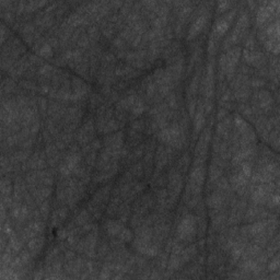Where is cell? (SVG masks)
<instances>
[{
    "label": "cell",
    "mask_w": 280,
    "mask_h": 280,
    "mask_svg": "<svg viewBox=\"0 0 280 280\" xmlns=\"http://www.w3.org/2000/svg\"><path fill=\"white\" fill-rule=\"evenodd\" d=\"M211 138H212L211 127L207 126L202 129V133L200 134L198 141H197L195 146V150H194L195 160L193 162V166H204L209 153Z\"/></svg>",
    "instance_id": "9c48e42d"
},
{
    "label": "cell",
    "mask_w": 280,
    "mask_h": 280,
    "mask_svg": "<svg viewBox=\"0 0 280 280\" xmlns=\"http://www.w3.org/2000/svg\"><path fill=\"white\" fill-rule=\"evenodd\" d=\"M202 103H204V110L207 116V115H209L212 112V110H214V101L209 99H202Z\"/></svg>",
    "instance_id": "7dc6e473"
},
{
    "label": "cell",
    "mask_w": 280,
    "mask_h": 280,
    "mask_svg": "<svg viewBox=\"0 0 280 280\" xmlns=\"http://www.w3.org/2000/svg\"><path fill=\"white\" fill-rule=\"evenodd\" d=\"M191 162H192V159H191V154L188 152H185L183 156H181V158L177 160V163L175 168H177L178 171H180L182 174H185L187 172L188 168L191 166Z\"/></svg>",
    "instance_id": "d590c367"
},
{
    "label": "cell",
    "mask_w": 280,
    "mask_h": 280,
    "mask_svg": "<svg viewBox=\"0 0 280 280\" xmlns=\"http://www.w3.org/2000/svg\"><path fill=\"white\" fill-rule=\"evenodd\" d=\"M229 207L220 209H209L210 217V232L218 233L220 231L228 228L226 219H228Z\"/></svg>",
    "instance_id": "9a60e30c"
},
{
    "label": "cell",
    "mask_w": 280,
    "mask_h": 280,
    "mask_svg": "<svg viewBox=\"0 0 280 280\" xmlns=\"http://www.w3.org/2000/svg\"><path fill=\"white\" fill-rule=\"evenodd\" d=\"M269 263L266 266L267 272L269 273H275V272H278L279 268H280V256H279V253H276L269 258Z\"/></svg>",
    "instance_id": "60d3db41"
},
{
    "label": "cell",
    "mask_w": 280,
    "mask_h": 280,
    "mask_svg": "<svg viewBox=\"0 0 280 280\" xmlns=\"http://www.w3.org/2000/svg\"><path fill=\"white\" fill-rule=\"evenodd\" d=\"M30 193L38 206L40 204H42L43 201H45L50 198L53 193V186H46V185L38 186L35 188V190H33Z\"/></svg>",
    "instance_id": "4316f807"
},
{
    "label": "cell",
    "mask_w": 280,
    "mask_h": 280,
    "mask_svg": "<svg viewBox=\"0 0 280 280\" xmlns=\"http://www.w3.org/2000/svg\"><path fill=\"white\" fill-rule=\"evenodd\" d=\"M197 64L198 65L196 66L195 74L192 77L190 84H188L187 89H186V99L196 98L197 93L199 92V85H200V80H201V76H202L201 60H199Z\"/></svg>",
    "instance_id": "44dd1931"
},
{
    "label": "cell",
    "mask_w": 280,
    "mask_h": 280,
    "mask_svg": "<svg viewBox=\"0 0 280 280\" xmlns=\"http://www.w3.org/2000/svg\"><path fill=\"white\" fill-rule=\"evenodd\" d=\"M232 93L235 101H238L240 103H246L250 100L251 95H252V90H251V86L249 84H246L233 90Z\"/></svg>",
    "instance_id": "f546056e"
},
{
    "label": "cell",
    "mask_w": 280,
    "mask_h": 280,
    "mask_svg": "<svg viewBox=\"0 0 280 280\" xmlns=\"http://www.w3.org/2000/svg\"><path fill=\"white\" fill-rule=\"evenodd\" d=\"M46 230V224L44 220H36L33 219L28 221L23 228L17 232L19 236L22 239L24 243H28V241L35 238L37 235L44 234Z\"/></svg>",
    "instance_id": "7c38bea8"
},
{
    "label": "cell",
    "mask_w": 280,
    "mask_h": 280,
    "mask_svg": "<svg viewBox=\"0 0 280 280\" xmlns=\"http://www.w3.org/2000/svg\"><path fill=\"white\" fill-rule=\"evenodd\" d=\"M128 171L132 173V175L134 176V178H136V180H138V181L141 180V178L144 176L143 166H142L141 161H138L136 163L132 164Z\"/></svg>",
    "instance_id": "f35d334b"
},
{
    "label": "cell",
    "mask_w": 280,
    "mask_h": 280,
    "mask_svg": "<svg viewBox=\"0 0 280 280\" xmlns=\"http://www.w3.org/2000/svg\"><path fill=\"white\" fill-rule=\"evenodd\" d=\"M279 191L277 192H274L272 195H270V197L268 198L267 202H266V205H265V207L266 208H268L269 210H274V209H277L278 208V206H279Z\"/></svg>",
    "instance_id": "b9f144b4"
},
{
    "label": "cell",
    "mask_w": 280,
    "mask_h": 280,
    "mask_svg": "<svg viewBox=\"0 0 280 280\" xmlns=\"http://www.w3.org/2000/svg\"><path fill=\"white\" fill-rule=\"evenodd\" d=\"M37 109L40 112L41 116H47V110H48V101L44 96H37Z\"/></svg>",
    "instance_id": "ee69618b"
},
{
    "label": "cell",
    "mask_w": 280,
    "mask_h": 280,
    "mask_svg": "<svg viewBox=\"0 0 280 280\" xmlns=\"http://www.w3.org/2000/svg\"><path fill=\"white\" fill-rule=\"evenodd\" d=\"M36 53L37 56H40L42 59H51L54 56V48H53L47 42H45L44 44H42L41 46H38L35 51H33Z\"/></svg>",
    "instance_id": "d6a6232c"
},
{
    "label": "cell",
    "mask_w": 280,
    "mask_h": 280,
    "mask_svg": "<svg viewBox=\"0 0 280 280\" xmlns=\"http://www.w3.org/2000/svg\"><path fill=\"white\" fill-rule=\"evenodd\" d=\"M197 236V218L195 214L187 212L178 219L175 230V238L184 244L194 242Z\"/></svg>",
    "instance_id": "277c9868"
},
{
    "label": "cell",
    "mask_w": 280,
    "mask_h": 280,
    "mask_svg": "<svg viewBox=\"0 0 280 280\" xmlns=\"http://www.w3.org/2000/svg\"><path fill=\"white\" fill-rule=\"evenodd\" d=\"M48 163L46 159V154L44 148H37L36 150L32 153V156L28 159L27 162L22 163V173L28 171H35V170H44L47 168Z\"/></svg>",
    "instance_id": "5bb4252c"
},
{
    "label": "cell",
    "mask_w": 280,
    "mask_h": 280,
    "mask_svg": "<svg viewBox=\"0 0 280 280\" xmlns=\"http://www.w3.org/2000/svg\"><path fill=\"white\" fill-rule=\"evenodd\" d=\"M272 214H273V211L266 208L265 206L251 204L246 207L243 221L246 222V224H251V222H254V221L265 220V219H268L269 217L272 216Z\"/></svg>",
    "instance_id": "2e32d148"
},
{
    "label": "cell",
    "mask_w": 280,
    "mask_h": 280,
    "mask_svg": "<svg viewBox=\"0 0 280 280\" xmlns=\"http://www.w3.org/2000/svg\"><path fill=\"white\" fill-rule=\"evenodd\" d=\"M69 216V207L68 206H58L53 211L51 218V228L57 229L60 228V225L64 224L65 220Z\"/></svg>",
    "instance_id": "cb8c5ba5"
},
{
    "label": "cell",
    "mask_w": 280,
    "mask_h": 280,
    "mask_svg": "<svg viewBox=\"0 0 280 280\" xmlns=\"http://www.w3.org/2000/svg\"><path fill=\"white\" fill-rule=\"evenodd\" d=\"M279 180L278 161H269L262 167L254 168L250 181L254 184H268Z\"/></svg>",
    "instance_id": "5b68a950"
},
{
    "label": "cell",
    "mask_w": 280,
    "mask_h": 280,
    "mask_svg": "<svg viewBox=\"0 0 280 280\" xmlns=\"http://www.w3.org/2000/svg\"><path fill=\"white\" fill-rule=\"evenodd\" d=\"M244 64L254 68H262L264 66H267V58L264 53L259 48H254V50H244L242 53Z\"/></svg>",
    "instance_id": "e0dca14e"
},
{
    "label": "cell",
    "mask_w": 280,
    "mask_h": 280,
    "mask_svg": "<svg viewBox=\"0 0 280 280\" xmlns=\"http://www.w3.org/2000/svg\"><path fill=\"white\" fill-rule=\"evenodd\" d=\"M232 117H233V128L238 132L239 135L245 134L253 129V127L251 126L248 120H245L240 114L235 113Z\"/></svg>",
    "instance_id": "f1b7e54d"
},
{
    "label": "cell",
    "mask_w": 280,
    "mask_h": 280,
    "mask_svg": "<svg viewBox=\"0 0 280 280\" xmlns=\"http://www.w3.org/2000/svg\"><path fill=\"white\" fill-rule=\"evenodd\" d=\"M38 210L41 212V216H42V219L46 221L48 219V217L51 215V202L50 200H45L43 201L42 204L38 205Z\"/></svg>",
    "instance_id": "7bdbcfd3"
},
{
    "label": "cell",
    "mask_w": 280,
    "mask_h": 280,
    "mask_svg": "<svg viewBox=\"0 0 280 280\" xmlns=\"http://www.w3.org/2000/svg\"><path fill=\"white\" fill-rule=\"evenodd\" d=\"M113 184H106L99 188L92 196V198L86 205V209L90 212L93 220H100L106 210L111 196H112Z\"/></svg>",
    "instance_id": "7a4b0ae2"
},
{
    "label": "cell",
    "mask_w": 280,
    "mask_h": 280,
    "mask_svg": "<svg viewBox=\"0 0 280 280\" xmlns=\"http://www.w3.org/2000/svg\"><path fill=\"white\" fill-rule=\"evenodd\" d=\"M233 129V117L228 116L224 117V119H221L218 122L216 126V135H218L221 138H224L229 135L231 130Z\"/></svg>",
    "instance_id": "484cf974"
},
{
    "label": "cell",
    "mask_w": 280,
    "mask_h": 280,
    "mask_svg": "<svg viewBox=\"0 0 280 280\" xmlns=\"http://www.w3.org/2000/svg\"><path fill=\"white\" fill-rule=\"evenodd\" d=\"M224 168H221L218 166H215V164L210 163V167H209V181H208V186L212 185L214 183H216L217 181L219 180L221 176H224Z\"/></svg>",
    "instance_id": "e575fe53"
},
{
    "label": "cell",
    "mask_w": 280,
    "mask_h": 280,
    "mask_svg": "<svg viewBox=\"0 0 280 280\" xmlns=\"http://www.w3.org/2000/svg\"><path fill=\"white\" fill-rule=\"evenodd\" d=\"M167 167H168V156L167 147L162 143H159L154 153V171L164 172Z\"/></svg>",
    "instance_id": "7402d4cb"
},
{
    "label": "cell",
    "mask_w": 280,
    "mask_h": 280,
    "mask_svg": "<svg viewBox=\"0 0 280 280\" xmlns=\"http://www.w3.org/2000/svg\"><path fill=\"white\" fill-rule=\"evenodd\" d=\"M197 101H198V98H191V99H186L187 102V110H188V115H190V118L194 117L195 111H196V106H197Z\"/></svg>",
    "instance_id": "bcb514c9"
},
{
    "label": "cell",
    "mask_w": 280,
    "mask_h": 280,
    "mask_svg": "<svg viewBox=\"0 0 280 280\" xmlns=\"http://www.w3.org/2000/svg\"><path fill=\"white\" fill-rule=\"evenodd\" d=\"M253 124L257 134L259 135V137L265 140V141H267L270 132L274 129L272 124L269 122V118L266 116V115H259V116L255 117Z\"/></svg>",
    "instance_id": "603a6c76"
},
{
    "label": "cell",
    "mask_w": 280,
    "mask_h": 280,
    "mask_svg": "<svg viewBox=\"0 0 280 280\" xmlns=\"http://www.w3.org/2000/svg\"><path fill=\"white\" fill-rule=\"evenodd\" d=\"M167 191L168 194V210L172 211L175 208L178 197L181 196L183 188H184V177L182 173L175 167H170L167 173Z\"/></svg>",
    "instance_id": "3957f363"
},
{
    "label": "cell",
    "mask_w": 280,
    "mask_h": 280,
    "mask_svg": "<svg viewBox=\"0 0 280 280\" xmlns=\"http://www.w3.org/2000/svg\"><path fill=\"white\" fill-rule=\"evenodd\" d=\"M266 85V80L260 78V77H251L250 78V86L255 90H257L259 88H263V86Z\"/></svg>",
    "instance_id": "f6af8a7d"
},
{
    "label": "cell",
    "mask_w": 280,
    "mask_h": 280,
    "mask_svg": "<svg viewBox=\"0 0 280 280\" xmlns=\"http://www.w3.org/2000/svg\"><path fill=\"white\" fill-rule=\"evenodd\" d=\"M238 11L239 7L238 4H235V7L230 9L228 12L221 14L219 18H217L214 22V26H212L210 35L220 41V38L228 32L231 24L235 20L236 16H238Z\"/></svg>",
    "instance_id": "ba28073f"
},
{
    "label": "cell",
    "mask_w": 280,
    "mask_h": 280,
    "mask_svg": "<svg viewBox=\"0 0 280 280\" xmlns=\"http://www.w3.org/2000/svg\"><path fill=\"white\" fill-rule=\"evenodd\" d=\"M92 220H93L92 217H91L88 209L84 208L77 212L74 217V219H72V222H74L77 226H82L86 224H89V222H91Z\"/></svg>",
    "instance_id": "1f68e13d"
},
{
    "label": "cell",
    "mask_w": 280,
    "mask_h": 280,
    "mask_svg": "<svg viewBox=\"0 0 280 280\" xmlns=\"http://www.w3.org/2000/svg\"><path fill=\"white\" fill-rule=\"evenodd\" d=\"M193 118H194V122H193L194 123L193 124V127H194V137L196 138L200 134L201 130L204 129V126L206 124V113L201 98H198V101H197L196 111Z\"/></svg>",
    "instance_id": "ffe728a7"
},
{
    "label": "cell",
    "mask_w": 280,
    "mask_h": 280,
    "mask_svg": "<svg viewBox=\"0 0 280 280\" xmlns=\"http://www.w3.org/2000/svg\"><path fill=\"white\" fill-rule=\"evenodd\" d=\"M0 190H1V196H12L13 183L10 176H2L0 182Z\"/></svg>",
    "instance_id": "836d02e7"
},
{
    "label": "cell",
    "mask_w": 280,
    "mask_h": 280,
    "mask_svg": "<svg viewBox=\"0 0 280 280\" xmlns=\"http://www.w3.org/2000/svg\"><path fill=\"white\" fill-rule=\"evenodd\" d=\"M234 1H226V0H224V1H219L216 3V12L219 13L220 16L224 14L225 12H228L230 9H232L235 6Z\"/></svg>",
    "instance_id": "ab89813d"
},
{
    "label": "cell",
    "mask_w": 280,
    "mask_h": 280,
    "mask_svg": "<svg viewBox=\"0 0 280 280\" xmlns=\"http://www.w3.org/2000/svg\"><path fill=\"white\" fill-rule=\"evenodd\" d=\"M279 8L280 1L279 0H265V1L257 2L256 8V17H255V22L256 27L259 28L267 24L269 21L274 20L279 17Z\"/></svg>",
    "instance_id": "8992f818"
},
{
    "label": "cell",
    "mask_w": 280,
    "mask_h": 280,
    "mask_svg": "<svg viewBox=\"0 0 280 280\" xmlns=\"http://www.w3.org/2000/svg\"><path fill=\"white\" fill-rule=\"evenodd\" d=\"M229 115V111L224 109V108H219L218 110V112H217V115H216V118L218 119V122L221 119H224V117H226Z\"/></svg>",
    "instance_id": "c3c4849f"
},
{
    "label": "cell",
    "mask_w": 280,
    "mask_h": 280,
    "mask_svg": "<svg viewBox=\"0 0 280 280\" xmlns=\"http://www.w3.org/2000/svg\"><path fill=\"white\" fill-rule=\"evenodd\" d=\"M122 127H124L123 125L120 124L116 118L113 117V118H111L108 123H106L102 135H109V134H112L115 132H118L119 128H122Z\"/></svg>",
    "instance_id": "74e56055"
},
{
    "label": "cell",
    "mask_w": 280,
    "mask_h": 280,
    "mask_svg": "<svg viewBox=\"0 0 280 280\" xmlns=\"http://www.w3.org/2000/svg\"><path fill=\"white\" fill-rule=\"evenodd\" d=\"M95 123L92 117H89L84 120V123L76 130L75 133V141L79 146L84 147L85 144L90 143L92 140L95 139L96 135Z\"/></svg>",
    "instance_id": "8fae6325"
},
{
    "label": "cell",
    "mask_w": 280,
    "mask_h": 280,
    "mask_svg": "<svg viewBox=\"0 0 280 280\" xmlns=\"http://www.w3.org/2000/svg\"><path fill=\"white\" fill-rule=\"evenodd\" d=\"M124 228H125V224H123V222L119 221L118 219H112V218L106 219L103 222L102 225L104 236H106L108 240L117 238L119 233L124 230Z\"/></svg>",
    "instance_id": "d6986e66"
},
{
    "label": "cell",
    "mask_w": 280,
    "mask_h": 280,
    "mask_svg": "<svg viewBox=\"0 0 280 280\" xmlns=\"http://www.w3.org/2000/svg\"><path fill=\"white\" fill-rule=\"evenodd\" d=\"M279 191V180L268 184H255L252 194L250 196V200L252 204L265 206L274 192Z\"/></svg>",
    "instance_id": "30bf717a"
},
{
    "label": "cell",
    "mask_w": 280,
    "mask_h": 280,
    "mask_svg": "<svg viewBox=\"0 0 280 280\" xmlns=\"http://www.w3.org/2000/svg\"><path fill=\"white\" fill-rule=\"evenodd\" d=\"M86 34L89 35L90 37V40L92 41L93 44H96L100 41V38L101 36H102V34H101V30H100V28L98 24H90V26L88 27V28H86Z\"/></svg>",
    "instance_id": "8d00e7d4"
},
{
    "label": "cell",
    "mask_w": 280,
    "mask_h": 280,
    "mask_svg": "<svg viewBox=\"0 0 280 280\" xmlns=\"http://www.w3.org/2000/svg\"><path fill=\"white\" fill-rule=\"evenodd\" d=\"M130 216H132V204L123 201L122 204H120L117 214L115 217H116V219H118L119 221H122L123 224H127L128 220L130 219Z\"/></svg>",
    "instance_id": "4dcf8cb0"
},
{
    "label": "cell",
    "mask_w": 280,
    "mask_h": 280,
    "mask_svg": "<svg viewBox=\"0 0 280 280\" xmlns=\"http://www.w3.org/2000/svg\"><path fill=\"white\" fill-rule=\"evenodd\" d=\"M44 245H45V236L44 234H41L28 241L27 243V249L28 252L32 254V256L35 258L42 253L43 249H44Z\"/></svg>",
    "instance_id": "d4e9b609"
},
{
    "label": "cell",
    "mask_w": 280,
    "mask_h": 280,
    "mask_svg": "<svg viewBox=\"0 0 280 280\" xmlns=\"http://www.w3.org/2000/svg\"><path fill=\"white\" fill-rule=\"evenodd\" d=\"M156 138L164 146L171 147L175 151H180L185 148L188 141V132L181 128L177 120H173L167 127L159 130Z\"/></svg>",
    "instance_id": "6da1fadb"
},
{
    "label": "cell",
    "mask_w": 280,
    "mask_h": 280,
    "mask_svg": "<svg viewBox=\"0 0 280 280\" xmlns=\"http://www.w3.org/2000/svg\"><path fill=\"white\" fill-rule=\"evenodd\" d=\"M125 144V134L123 132H115L105 135L103 139V146L112 151H122Z\"/></svg>",
    "instance_id": "ac0fdd59"
},
{
    "label": "cell",
    "mask_w": 280,
    "mask_h": 280,
    "mask_svg": "<svg viewBox=\"0 0 280 280\" xmlns=\"http://www.w3.org/2000/svg\"><path fill=\"white\" fill-rule=\"evenodd\" d=\"M242 55V48L240 46H233L224 53L225 56V79L231 81L236 74V67L239 65V60Z\"/></svg>",
    "instance_id": "4fadbf2b"
},
{
    "label": "cell",
    "mask_w": 280,
    "mask_h": 280,
    "mask_svg": "<svg viewBox=\"0 0 280 280\" xmlns=\"http://www.w3.org/2000/svg\"><path fill=\"white\" fill-rule=\"evenodd\" d=\"M144 154V143L141 142L140 144H138L137 147H135L134 149L130 150L128 156L124 159L123 163L125 166H132V164L138 162L140 159L143 157Z\"/></svg>",
    "instance_id": "83f0119b"
},
{
    "label": "cell",
    "mask_w": 280,
    "mask_h": 280,
    "mask_svg": "<svg viewBox=\"0 0 280 280\" xmlns=\"http://www.w3.org/2000/svg\"><path fill=\"white\" fill-rule=\"evenodd\" d=\"M199 93L202 95V99L212 100L215 95V60L214 57H209L207 61L205 70L202 71Z\"/></svg>",
    "instance_id": "52a82bcc"
}]
</instances>
